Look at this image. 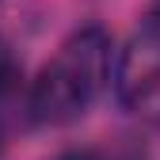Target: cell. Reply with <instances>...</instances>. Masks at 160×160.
I'll list each match as a JSON object with an SVG mask.
<instances>
[{"label": "cell", "mask_w": 160, "mask_h": 160, "mask_svg": "<svg viewBox=\"0 0 160 160\" xmlns=\"http://www.w3.org/2000/svg\"><path fill=\"white\" fill-rule=\"evenodd\" d=\"M53 160H95V152H61V156H53Z\"/></svg>", "instance_id": "obj_4"}, {"label": "cell", "mask_w": 160, "mask_h": 160, "mask_svg": "<svg viewBox=\"0 0 160 160\" xmlns=\"http://www.w3.org/2000/svg\"><path fill=\"white\" fill-rule=\"evenodd\" d=\"M111 80L118 103L152 130H160V0H149L141 27L118 53Z\"/></svg>", "instance_id": "obj_2"}, {"label": "cell", "mask_w": 160, "mask_h": 160, "mask_svg": "<svg viewBox=\"0 0 160 160\" xmlns=\"http://www.w3.org/2000/svg\"><path fill=\"white\" fill-rule=\"evenodd\" d=\"M15 80H19V65L12 61L8 46H0V95H8L15 88Z\"/></svg>", "instance_id": "obj_3"}, {"label": "cell", "mask_w": 160, "mask_h": 160, "mask_svg": "<svg viewBox=\"0 0 160 160\" xmlns=\"http://www.w3.org/2000/svg\"><path fill=\"white\" fill-rule=\"evenodd\" d=\"M0 156H4V130H0Z\"/></svg>", "instance_id": "obj_5"}, {"label": "cell", "mask_w": 160, "mask_h": 160, "mask_svg": "<svg viewBox=\"0 0 160 160\" xmlns=\"http://www.w3.org/2000/svg\"><path fill=\"white\" fill-rule=\"evenodd\" d=\"M111 50H114L111 34L103 27L88 23V27L72 31L31 80V95H27L31 122L65 126L72 118H80L99 99V92L107 88V80L114 72Z\"/></svg>", "instance_id": "obj_1"}]
</instances>
